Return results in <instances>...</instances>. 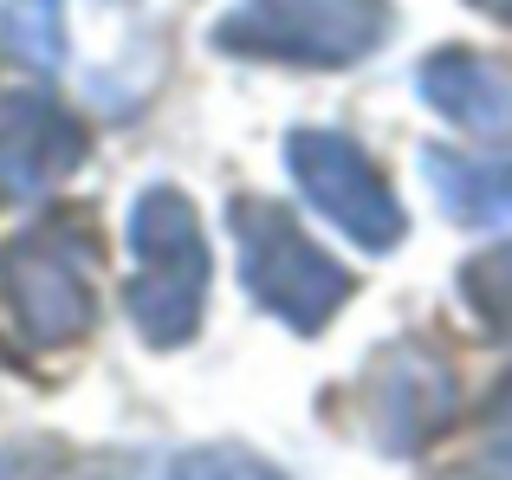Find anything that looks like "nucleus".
Listing matches in <instances>:
<instances>
[{
  "instance_id": "nucleus-1",
  "label": "nucleus",
  "mask_w": 512,
  "mask_h": 480,
  "mask_svg": "<svg viewBox=\"0 0 512 480\" xmlns=\"http://www.w3.org/2000/svg\"><path fill=\"white\" fill-rule=\"evenodd\" d=\"M91 240L65 221L20 234L0 247V338L20 351H59L78 344L98 318V286H91Z\"/></svg>"
},
{
  "instance_id": "nucleus-2",
  "label": "nucleus",
  "mask_w": 512,
  "mask_h": 480,
  "mask_svg": "<svg viewBox=\"0 0 512 480\" xmlns=\"http://www.w3.org/2000/svg\"><path fill=\"white\" fill-rule=\"evenodd\" d=\"M130 253H137V286H130V312L156 344L188 338L201 312V279H208V253H201L195 215L182 195L150 189L130 215Z\"/></svg>"
},
{
  "instance_id": "nucleus-3",
  "label": "nucleus",
  "mask_w": 512,
  "mask_h": 480,
  "mask_svg": "<svg viewBox=\"0 0 512 480\" xmlns=\"http://www.w3.org/2000/svg\"><path fill=\"white\" fill-rule=\"evenodd\" d=\"M85 156V130L46 91H0V202L46 195Z\"/></svg>"
},
{
  "instance_id": "nucleus-4",
  "label": "nucleus",
  "mask_w": 512,
  "mask_h": 480,
  "mask_svg": "<svg viewBox=\"0 0 512 480\" xmlns=\"http://www.w3.org/2000/svg\"><path fill=\"white\" fill-rule=\"evenodd\" d=\"M0 33L26 65L59 59V0H0Z\"/></svg>"
},
{
  "instance_id": "nucleus-5",
  "label": "nucleus",
  "mask_w": 512,
  "mask_h": 480,
  "mask_svg": "<svg viewBox=\"0 0 512 480\" xmlns=\"http://www.w3.org/2000/svg\"><path fill=\"white\" fill-rule=\"evenodd\" d=\"M169 480H279L273 468H260L253 455L240 448H201V455H182Z\"/></svg>"
},
{
  "instance_id": "nucleus-6",
  "label": "nucleus",
  "mask_w": 512,
  "mask_h": 480,
  "mask_svg": "<svg viewBox=\"0 0 512 480\" xmlns=\"http://www.w3.org/2000/svg\"><path fill=\"white\" fill-rule=\"evenodd\" d=\"M52 448L46 442H26V448H0V480H46L52 474Z\"/></svg>"
}]
</instances>
